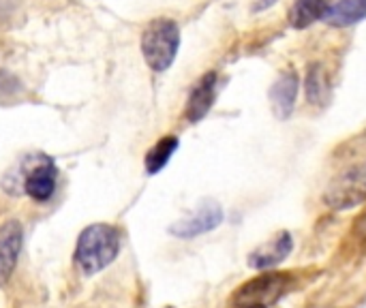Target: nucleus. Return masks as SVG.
<instances>
[{
    "instance_id": "11",
    "label": "nucleus",
    "mask_w": 366,
    "mask_h": 308,
    "mask_svg": "<svg viewBox=\"0 0 366 308\" xmlns=\"http://www.w3.org/2000/svg\"><path fill=\"white\" fill-rule=\"evenodd\" d=\"M365 17L366 0H339L326 13V19L332 26H350V24H356Z\"/></svg>"
},
{
    "instance_id": "7",
    "label": "nucleus",
    "mask_w": 366,
    "mask_h": 308,
    "mask_svg": "<svg viewBox=\"0 0 366 308\" xmlns=\"http://www.w3.org/2000/svg\"><path fill=\"white\" fill-rule=\"evenodd\" d=\"M294 249V240L287 232H279L274 238H270L268 242H264L262 247H257L251 255H249V266L253 270H268L274 268L277 264L285 262L290 257Z\"/></svg>"
},
{
    "instance_id": "4",
    "label": "nucleus",
    "mask_w": 366,
    "mask_h": 308,
    "mask_svg": "<svg viewBox=\"0 0 366 308\" xmlns=\"http://www.w3.org/2000/svg\"><path fill=\"white\" fill-rule=\"evenodd\" d=\"M326 204L332 210H347L356 208L366 202V172L365 169H347L339 174L324 195Z\"/></svg>"
},
{
    "instance_id": "12",
    "label": "nucleus",
    "mask_w": 366,
    "mask_h": 308,
    "mask_svg": "<svg viewBox=\"0 0 366 308\" xmlns=\"http://www.w3.org/2000/svg\"><path fill=\"white\" fill-rule=\"evenodd\" d=\"M332 6V0H296L292 9V24L296 28H307L313 21L326 17L328 9Z\"/></svg>"
},
{
    "instance_id": "2",
    "label": "nucleus",
    "mask_w": 366,
    "mask_h": 308,
    "mask_svg": "<svg viewBox=\"0 0 366 308\" xmlns=\"http://www.w3.org/2000/svg\"><path fill=\"white\" fill-rule=\"evenodd\" d=\"M180 47V28L167 17L152 19L142 34V54L146 64L161 73L172 66Z\"/></svg>"
},
{
    "instance_id": "6",
    "label": "nucleus",
    "mask_w": 366,
    "mask_h": 308,
    "mask_svg": "<svg viewBox=\"0 0 366 308\" xmlns=\"http://www.w3.org/2000/svg\"><path fill=\"white\" fill-rule=\"evenodd\" d=\"M223 221V210L217 202H204L191 217L178 221L176 225H172V234L178 238H195L202 234H208L212 229H217Z\"/></svg>"
},
{
    "instance_id": "3",
    "label": "nucleus",
    "mask_w": 366,
    "mask_h": 308,
    "mask_svg": "<svg viewBox=\"0 0 366 308\" xmlns=\"http://www.w3.org/2000/svg\"><path fill=\"white\" fill-rule=\"evenodd\" d=\"M290 272H264L244 285H240L232 296L234 308H268L279 302L292 287Z\"/></svg>"
},
{
    "instance_id": "10",
    "label": "nucleus",
    "mask_w": 366,
    "mask_h": 308,
    "mask_svg": "<svg viewBox=\"0 0 366 308\" xmlns=\"http://www.w3.org/2000/svg\"><path fill=\"white\" fill-rule=\"evenodd\" d=\"M298 75L296 73H283L279 77V81L272 86L270 90V103H272V109H274V116L279 120H285L290 118V114L294 111L296 107V96H298Z\"/></svg>"
},
{
    "instance_id": "1",
    "label": "nucleus",
    "mask_w": 366,
    "mask_h": 308,
    "mask_svg": "<svg viewBox=\"0 0 366 308\" xmlns=\"http://www.w3.org/2000/svg\"><path fill=\"white\" fill-rule=\"evenodd\" d=\"M120 251V234L116 227L94 223L79 234L75 247V266L79 272L92 277L107 268Z\"/></svg>"
},
{
    "instance_id": "13",
    "label": "nucleus",
    "mask_w": 366,
    "mask_h": 308,
    "mask_svg": "<svg viewBox=\"0 0 366 308\" xmlns=\"http://www.w3.org/2000/svg\"><path fill=\"white\" fill-rule=\"evenodd\" d=\"M176 148H178V137H174V135H167L161 141H157L146 154V172L148 174H159L169 163Z\"/></svg>"
},
{
    "instance_id": "9",
    "label": "nucleus",
    "mask_w": 366,
    "mask_h": 308,
    "mask_svg": "<svg viewBox=\"0 0 366 308\" xmlns=\"http://www.w3.org/2000/svg\"><path fill=\"white\" fill-rule=\"evenodd\" d=\"M214 92H217V73H206L189 94V101H187L189 122H199L210 111L214 103Z\"/></svg>"
},
{
    "instance_id": "14",
    "label": "nucleus",
    "mask_w": 366,
    "mask_h": 308,
    "mask_svg": "<svg viewBox=\"0 0 366 308\" xmlns=\"http://www.w3.org/2000/svg\"><path fill=\"white\" fill-rule=\"evenodd\" d=\"M320 77H322L320 71H311V77H309V99L315 101V103L324 101V94H322V92H328V88L322 86Z\"/></svg>"
},
{
    "instance_id": "8",
    "label": "nucleus",
    "mask_w": 366,
    "mask_h": 308,
    "mask_svg": "<svg viewBox=\"0 0 366 308\" xmlns=\"http://www.w3.org/2000/svg\"><path fill=\"white\" fill-rule=\"evenodd\" d=\"M21 240H24V234L17 221H6L0 227V285H4L15 270Z\"/></svg>"
},
{
    "instance_id": "5",
    "label": "nucleus",
    "mask_w": 366,
    "mask_h": 308,
    "mask_svg": "<svg viewBox=\"0 0 366 308\" xmlns=\"http://www.w3.org/2000/svg\"><path fill=\"white\" fill-rule=\"evenodd\" d=\"M24 165H26V180H24L26 193L36 202H47L56 191V178H58L56 165L43 154L30 157Z\"/></svg>"
}]
</instances>
